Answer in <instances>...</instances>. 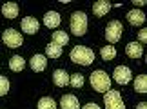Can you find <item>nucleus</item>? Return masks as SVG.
<instances>
[{
    "label": "nucleus",
    "mask_w": 147,
    "mask_h": 109,
    "mask_svg": "<svg viewBox=\"0 0 147 109\" xmlns=\"http://www.w3.org/2000/svg\"><path fill=\"white\" fill-rule=\"evenodd\" d=\"M46 56H49V58H60L62 56V47L56 44H47L46 45Z\"/></svg>",
    "instance_id": "6ab92c4d"
},
{
    "label": "nucleus",
    "mask_w": 147,
    "mask_h": 109,
    "mask_svg": "<svg viewBox=\"0 0 147 109\" xmlns=\"http://www.w3.org/2000/svg\"><path fill=\"white\" fill-rule=\"evenodd\" d=\"M104 106H105V109H125L122 95L116 89H109L104 93Z\"/></svg>",
    "instance_id": "39448f33"
},
{
    "label": "nucleus",
    "mask_w": 147,
    "mask_h": 109,
    "mask_svg": "<svg viewBox=\"0 0 147 109\" xmlns=\"http://www.w3.org/2000/svg\"><path fill=\"white\" fill-rule=\"evenodd\" d=\"M38 109H56V102L49 96H44L38 100Z\"/></svg>",
    "instance_id": "4be33fe9"
},
{
    "label": "nucleus",
    "mask_w": 147,
    "mask_h": 109,
    "mask_svg": "<svg viewBox=\"0 0 147 109\" xmlns=\"http://www.w3.org/2000/svg\"><path fill=\"white\" fill-rule=\"evenodd\" d=\"M111 2H107V0H98V2H94L93 4V13L96 15V16H104L107 15L111 11Z\"/></svg>",
    "instance_id": "4468645a"
},
{
    "label": "nucleus",
    "mask_w": 147,
    "mask_h": 109,
    "mask_svg": "<svg viewBox=\"0 0 147 109\" xmlns=\"http://www.w3.org/2000/svg\"><path fill=\"white\" fill-rule=\"evenodd\" d=\"M51 38H53V44L60 45V47H62V45H65L67 42H69V35H67L65 31H55Z\"/></svg>",
    "instance_id": "aec40b11"
},
{
    "label": "nucleus",
    "mask_w": 147,
    "mask_h": 109,
    "mask_svg": "<svg viewBox=\"0 0 147 109\" xmlns=\"http://www.w3.org/2000/svg\"><path fill=\"white\" fill-rule=\"evenodd\" d=\"M53 80H55V85H58V87L69 85V74H67V71H64V69H56L53 73Z\"/></svg>",
    "instance_id": "2eb2a0df"
},
{
    "label": "nucleus",
    "mask_w": 147,
    "mask_h": 109,
    "mask_svg": "<svg viewBox=\"0 0 147 109\" xmlns=\"http://www.w3.org/2000/svg\"><path fill=\"white\" fill-rule=\"evenodd\" d=\"M113 80L118 82L120 85H127L129 82H131V69H129L127 66H118V67H115Z\"/></svg>",
    "instance_id": "0eeeda50"
},
{
    "label": "nucleus",
    "mask_w": 147,
    "mask_h": 109,
    "mask_svg": "<svg viewBox=\"0 0 147 109\" xmlns=\"http://www.w3.org/2000/svg\"><path fill=\"white\" fill-rule=\"evenodd\" d=\"M60 107L62 109H80V102L75 95H64L60 98Z\"/></svg>",
    "instance_id": "f8f14e48"
},
{
    "label": "nucleus",
    "mask_w": 147,
    "mask_h": 109,
    "mask_svg": "<svg viewBox=\"0 0 147 109\" xmlns=\"http://www.w3.org/2000/svg\"><path fill=\"white\" fill-rule=\"evenodd\" d=\"M2 15L5 16V18H15V16L18 15V5H16L15 2H5L2 5Z\"/></svg>",
    "instance_id": "dca6fc26"
},
{
    "label": "nucleus",
    "mask_w": 147,
    "mask_h": 109,
    "mask_svg": "<svg viewBox=\"0 0 147 109\" xmlns=\"http://www.w3.org/2000/svg\"><path fill=\"white\" fill-rule=\"evenodd\" d=\"M87 15L84 13V11H75V13L71 15V31L75 37H84L87 33Z\"/></svg>",
    "instance_id": "7ed1b4c3"
},
{
    "label": "nucleus",
    "mask_w": 147,
    "mask_h": 109,
    "mask_svg": "<svg viewBox=\"0 0 147 109\" xmlns=\"http://www.w3.org/2000/svg\"><path fill=\"white\" fill-rule=\"evenodd\" d=\"M116 56V47L115 45H105V47H102V60L109 62Z\"/></svg>",
    "instance_id": "412c9836"
},
{
    "label": "nucleus",
    "mask_w": 147,
    "mask_h": 109,
    "mask_svg": "<svg viewBox=\"0 0 147 109\" xmlns=\"http://www.w3.org/2000/svg\"><path fill=\"white\" fill-rule=\"evenodd\" d=\"M22 31L27 33V35H35V33H38V29H40V24H38L36 18H33V16H26V18H22Z\"/></svg>",
    "instance_id": "6e6552de"
},
{
    "label": "nucleus",
    "mask_w": 147,
    "mask_h": 109,
    "mask_svg": "<svg viewBox=\"0 0 147 109\" xmlns=\"http://www.w3.org/2000/svg\"><path fill=\"white\" fill-rule=\"evenodd\" d=\"M2 40H4V44L7 45V47H20L22 44H24V38H22V35L16 29H5L4 31V35H2Z\"/></svg>",
    "instance_id": "423d86ee"
},
{
    "label": "nucleus",
    "mask_w": 147,
    "mask_h": 109,
    "mask_svg": "<svg viewBox=\"0 0 147 109\" xmlns=\"http://www.w3.org/2000/svg\"><path fill=\"white\" fill-rule=\"evenodd\" d=\"M127 22L131 26H142L145 24V13L142 9H131L127 13Z\"/></svg>",
    "instance_id": "9d476101"
},
{
    "label": "nucleus",
    "mask_w": 147,
    "mask_h": 109,
    "mask_svg": "<svg viewBox=\"0 0 147 109\" xmlns=\"http://www.w3.org/2000/svg\"><path fill=\"white\" fill-rule=\"evenodd\" d=\"M60 22H62V18H60V15L56 13V11H47V13L44 15V26L49 27V29H55V27H58Z\"/></svg>",
    "instance_id": "9b49d317"
},
{
    "label": "nucleus",
    "mask_w": 147,
    "mask_h": 109,
    "mask_svg": "<svg viewBox=\"0 0 147 109\" xmlns=\"http://www.w3.org/2000/svg\"><path fill=\"white\" fill-rule=\"evenodd\" d=\"M138 40L140 42H147V29H142L138 33Z\"/></svg>",
    "instance_id": "393cba45"
},
{
    "label": "nucleus",
    "mask_w": 147,
    "mask_h": 109,
    "mask_svg": "<svg viewBox=\"0 0 147 109\" xmlns=\"http://www.w3.org/2000/svg\"><path fill=\"white\" fill-rule=\"evenodd\" d=\"M29 66H31V69L35 71V73L44 71L47 67V56L46 55H35V56H31Z\"/></svg>",
    "instance_id": "1a4fd4ad"
},
{
    "label": "nucleus",
    "mask_w": 147,
    "mask_h": 109,
    "mask_svg": "<svg viewBox=\"0 0 147 109\" xmlns=\"http://www.w3.org/2000/svg\"><path fill=\"white\" fill-rule=\"evenodd\" d=\"M133 85H134V91H136V93H147V77L145 74H138V77L134 78Z\"/></svg>",
    "instance_id": "a211bd4d"
},
{
    "label": "nucleus",
    "mask_w": 147,
    "mask_h": 109,
    "mask_svg": "<svg viewBox=\"0 0 147 109\" xmlns=\"http://www.w3.org/2000/svg\"><path fill=\"white\" fill-rule=\"evenodd\" d=\"M122 33H123V26H122L120 20H111L105 26V40L109 42V45L116 44L122 38Z\"/></svg>",
    "instance_id": "20e7f679"
},
{
    "label": "nucleus",
    "mask_w": 147,
    "mask_h": 109,
    "mask_svg": "<svg viewBox=\"0 0 147 109\" xmlns=\"http://www.w3.org/2000/svg\"><path fill=\"white\" fill-rule=\"evenodd\" d=\"M69 56L78 66H89V64H93V60H94V53L89 47H86V45H75V47L71 49Z\"/></svg>",
    "instance_id": "f257e3e1"
},
{
    "label": "nucleus",
    "mask_w": 147,
    "mask_h": 109,
    "mask_svg": "<svg viewBox=\"0 0 147 109\" xmlns=\"http://www.w3.org/2000/svg\"><path fill=\"white\" fill-rule=\"evenodd\" d=\"M136 109H147V104L145 102H140V104L136 106Z\"/></svg>",
    "instance_id": "cd10ccee"
},
{
    "label": "nucleus",
    "mask_w": 147,
    "mask_h": 109,
    "mask_svg": "<svg viewBox=\"0 0 147 109\" xmlns=\"http://www.w3.org/2000/svg\"><path fill=\"white\" fill-rule=\"evenodd\" d=\"M26 67V60L22 58V56H18V55H15L13 58L9 60V69L11 71H15V73H20L22 69Z\"/></svg>",
    "instance_id": "f3484780"
},
{
    "label": "nucleus",
    "mask_w": 147,
    "mask_h": 109,
    "mask_svg": "<svg viewBox=\"0 0 147 109\" xmlns=\"http://www.w3.org/2000/svg\"><path fill=\"white\" fill-rule=\"evenodd\" d=\"M82 109H100V106H98V104H93V102H91V104H86Z\"/></svg>",
    "instance_id": "a878e982"
},
{
    "label": "nucleus",
    "mask_w": 147,
    "mask_h": 109,
    "mask_svg": "<svg viewBox=\"0 0 147 109\" xmlns=\"http://www.w3.org/2000/svg\"><path fill=\"white\" fill-rule=\"evenodd\" d=\"M133 4L136 5V7H144V5H145V0H133Z\"/></svg>",
    "instance_id": "bb28decb"
},
{
    "label": "nucleus",
    "mask_w": 147,
    "mask_h": 109,
    "mask_svg": "<svg viewBox=\"0 0 147 109\" xmlns=\"http://www.w3.org/2000/svg\"><path fill=\"white\" fill-rule=\"evenodd\" d=\"M125 53H127V56H131V58H142L144 47H142L140 42H129L125 45Z\"/></svg>",
    "instance_id": "ddd939ff"
},
{
    "label": "nucleus",
    "mask_w": 147,
    "mask_h": 109,
    "mask_svg": "<svg viewBox=\"0 0 147 109\" xmlns=\"http://www.w3.org/2000/svg\"><path fill=\"white\" fill-rule=\"evenodd\" d=\"M9 93V80L5 77H0V96Z\"/></svg>",
    "instance_id": "b1692460"
},
{
    "label": "nucleus",
    "mask_w": 147,
    "mask_h": 109,
    "mask_svg": "<svg viewBox=\"0 0 147 109\" xmlns=\"http://www.w3.org/2000/svg\"><path fill=\"white\" fill-rule=\"evenodd\" d=\"M89 82H91L93 89L98 91V93H105V91L111 89V77L105 71H102V69L93 71L91 77H89Z\"/></svg>",
    "instance_id": "f03ea898"
},
{
    "label": "nucleus",
    "mask_w": 147,
    "mask_h": 109,
    "mask_svg": "<svg viewBox=\"0 0 147 109\" xmlns=\"http://www.w3.org/2000/svg\"><path fill=\"white\" fill-rule=\"evenodd\" d=\"M84 82H86V78H84V74H80V73H75L73 77H69V84L73 87H84Z\"/></svg>",
    "instance_id": "5701e85b"
}]
</instances>
